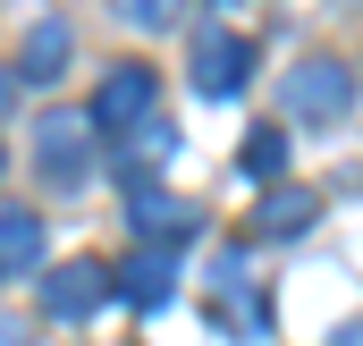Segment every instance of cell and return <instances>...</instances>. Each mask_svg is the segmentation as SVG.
Masks as SVG:
<instances>
[{
  "instance_id": "cell-1",
  "label": "cell",
  "mask_w": 363,
  "mask_h": 346,
  "mask_svg": "<svg viewBox=\"0 0 363 346\" xmlns=\"http://www.w3.org/2000/svg\"><path fill=\"white\" fill-rule=\"evenodd\" d=\"M279 110H287L296 127H338V118L355 110V68H347V60H296V68L279 77Z\"/></svg>"
},
{
  "instance_id": "cell-5",
  "label": "cell",
  "mask_w": 363,
  "mask_h": 346,
  "mask_svg": "<svg viewBox=\"0 0 363 346\" xmlns=\"http://www.w3.org/2000/svg\"><path fill=\"white\" fill-rule=\"evenodd\" d=\"M68 51H77L68 17H34V26H26V43H17V85H51V77L68 68Z\"/></svg>"
},
{
  "instance_id": "cell-8",
  "label": "cell",
  "mask_w": 363,
  "mask_h": 346,
  "mask_svg": "<svg viewBox=\"0 0 363 346\" xmlns=\"http://www.w3.org/2000/svg\"><path fill=\"white\" fill-rule=\"evenodd\" d=\"M85 127H93V118L51 110V118H43V135H34V144H43V169L60 177V186H68V177H85Z\"/></svg>"
},
{
  "instance_id": "cell-13",
  "label": "cell",
  "mask_w": 363,
  "mask_h": 346,
  "mask_svg": "<svg viewBox=\"0 0 363 346\" xmlns=\"http://www.w3.org/2000/svg\"><path fill=\"white\" fill-rule=\"evenodd\" d=\"M118 144H127V161H169V144H178V135H169L161 118H144V127H135V135H118Z\"/></svg>"
},
{
  "instance_id": "cell-3",
  "label": "cell",
  "mask_w": 363,
  "mask_h": 346,
  "mask_svg": "<svg viewBox=\"0 0 363 346\" xmlns=\"http://www.w3.org/2000/svg\"><path fill=\"white\" fill-rule=\"evenodd\" d=\"M152 101H161V77L144 68V60H127V68H110L101 77V93H93V127H110V135H135L144 118H152Z\"/></svg>"
},
{
  "instance_id": "cell-11",
  "label": "cell",
  "mask_w": 363,
  "mask_h": 346,
  "mask_svg": "<svg viewBox=\"0 0 363 346\" xmlns=\"http://www.w3.org/2000/svg\"><path fill=\"white\" fill-rule=\"evenodd\" d=\"M313 194H296V186H279V194H262V211H254V228L262 237H296V228H313Z\"/></svg>"
},
{
  "instance_id": "cell-4",
  "label": "cell",
  "mask_w": 363,
  "mask_h": 346,
  "mask_svg": "<svg viewBox=\"0 0 363 346\" xmlns=\"http://www.w3.org/2000/svg\"><path fill=\"white\" fill-rule=\"evenodd\" d=\"M245 77H254V43H245V34H203V51H194V93L228 101Z\"/></svg>"
},
{
  "instance_id": "cell-10",
  "label": "cell",
  "mask_w": 363,
  "mask_h": 346,
  "mask_svg": "<svg viewBox=\"0 0 363 346\" xmlns=\"http://www.w3.org/2000/svg\"><path fill=\"white\" fill-rule=\"evenodd\" d=\"M43 245H51V228L34 211H0V270H34Z\"/></svg>"
},
{
  "instance_id": "cell-17",
  "label": "cell",
  "mask_w": 363,
  "mask_h": 346,
  "mask_svg": "<svg viewBox=\"0 0 363 346\" xmlns=\"http://www.w3.org/2000/svg\"><path fill=\"white\" fill-rule=\"evenodd\" d=\"M220 9H228V0H220Z\"/></svg>"
},
{
  "instance_id": "cell-7",
  "label": "cell",
  "mask_w": 363,
  "mask_h": 346,
  "mask_svg": "<svg viewBox=\"0 0 363 346\" xmlns=\"http://www.w3.org/2000/svg\"><path fill=\"white\" fill-rule=\"evenodd\" d=\"M110 279H118V296H127L135 313H152V304H169V279H178V270H169V245H144V254L118 262Z\"/></svg>"
},
{
  "instance_id": "cell-16",
  "label": "cell",
  "mask_w": 363,
  "mask_h": 346,
  "mask_svg": "<svg viewBox=\"0 0 363 346\" xmlns=\"http://www.w3.org/2000/svg\"><path fill=\"white\" fill-rule=\"evenodd\" d=\"M0 346H26V330H9V321H0Z\"/></svg>"
},
{
  "instance_id": "cell-9",
  "label": "cell",
  "mask_w": 363,
  "mask_h": 346,
  "mask_svg": "<svg viewBox=\"0 0 363 346\" xmlns=\"http://www.w3.org/2000/svg\"><path fill=\"white\" fill-rule=\"evenodd\" d=\"M211 287H220V313H228V330H237V338H262V296L245 287V254H220Z\"/></svg>"
},
{
  "instance_id": "cell-12",
  "label": "cell",
  "mask_w": 363,
  "mask_h": 346,
  "mask_svg": "<svg viewBox=\"0 0 363 346\" xmlns=\"http://www.w3.org/2000/svg\"><path fill=\"white\" fill-rule=\"evenodd\" d=\"M245 169H254V177L287 169V135H279V127H254V135H245Z\"/></svg>"
},
{
  "instance_id": "cell-6",
  "label": "cell",
  "mask_w": 363,
  "mask_h": 346,
  "mask_svg": "<svg viewBox=\"0 0 363 346\" xmlns=\"http://www.w3.org/2000/svg\"><path fill=\"white\" fill-rule=\"evenodd\" d=\"M127 228L152 237V245H169V237H194V211H186L169 186H135V194H127Z\"/></svg>"
},
{
  "instance_id": "cell-14",
  "label": "cell",
  "mask_w": 363,
  "mask_h": 346,
  "mask_svg": "<svg viewBox=\"0 0 363 346\" xmlns=\"http://www.w3.org/2000/svg\"><path fill=\"white\" fill-rule=\"evenodd\" d=\"M110 9H118L127 26H144V34H161V26L178 17V0H110Z\"/></svg>"
},
{
  "instance_id": "cell-15",
  "label": "cell",
  "mask_w": 363,
  "mask_h": 346,
  "mask_svg": "<svg viewBox=\"0 0 363 346\" xmlns=\"http://www.w3.org/2000/svg\"><path fill=\"white\" fill-rule=\"evenodd\" d=\"M9 101H17V77H9V68H0V118H9Z\"/></svg>"
},
{
  "instance_id": "cell-2",
  "label": "cell",
  "mask_w": 363,
  "mask_h": 346,
  "mask_svg": "<svg viewBox=\"0 0 363 346\" xmlns=\"http://www.w3.org/2000/svg\"><path fill=\"white\" fill-rule=\"evenodd\" d=\"M110 296H118V279H110V262H93V254L43 270V313H51V321H93Z\"/></svg>"
}]
</instances>
